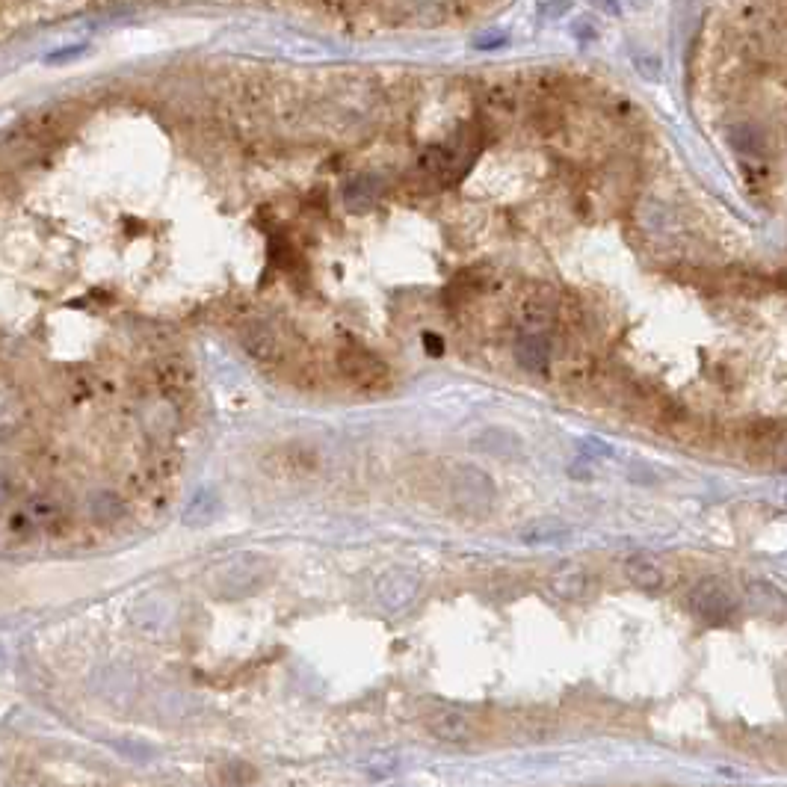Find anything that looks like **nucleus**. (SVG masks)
Segmentation results:
<instances>
[{
    "mask_svg": "<svg viewBox=\"0 0 787 787\" xmlns=\"http://www.w3.org/2000/svg\"><path fill=\"white\" fill-rule=\"evenodd\" d=\"M450 498L468 515H486L492 512L498 492L486 471L474 465H459L453 468V477H450Z\"/></svg>",
    "mask_w": 787,
    "mask_h": 787,
    "instance_id": "1",
    "label": "nucleus"
},
{
    "mask_svg": "<svg viewBox=\"0 0 787 787\" xmlns=\"http://www.w3.org/2000/svg\"><path fill=\"white\" fill-rule=\"evenodd\" d=\"M267 560L261 557H237L231 563H225L219 572H216V583L214 589L228 598V601H237V598H246L252 592H258L267 580Z\"/></svg>",
    "mask_w": 787,
    "mask_h": 787,
    "instance_id": "2",
    "label": "nucleus"
},
{
    "mask_svg": "<svg viewBox=\"0 0 787 787\" xmlns=\"http://www.w3.org/2000/svg\"><path fill=\"white\" fill-rule=\"evenodd\" d=\"M338 370L350 385L364 391H376L388 382V364L364 347H344L338 353Z\"/></svg>",
    "mask_w": 787,
    "mask_h": 787,
    "instance_id": "3",
    "label": "nucleus"
},
{
    "mask_svg": "<svg viewBox=\"0 0 787 787\" xmlns=\"http://www.w3.org/2000/svg\"><path fill=\"white\" fill-rule=\"evenodd\" d=\"M418 589H421L418 574L406 572V569H391L376 583V604L388 613H400L418 598Z\"/></svg>",
    "mask_w": 787,
    "mask_h": 787,
    "instance_id": "4",
    "label": "nucleus"
},
{
    "mask_svg": "<svg viewBox=\"0 0 787 787\" xmlns=\"http://www.w3.org/2000/svg\"><path fill=\"white\" fill-rule=\"evenodd\" d=\"M690 607L699 619L711 622V625H722L734 616V598L731 592L716 583V580H702L693 592H690Z\"/></svg>",
    "mask_w": 787,
    "mask_h": 787,
    "instance_id": "5",
    "label": "nucleus"
},
{
    "mask_svg": "<svg viewBox=\"0 0 787 787\" xmlns=\"http://www.w3.org/2000/svg\"><path fill=\"white\" fill-rule=\"evenodd\" d=\"M427 728L435 740L441 743H471L474 740V716L462 708H450V705H441L427 716Z\"/></svg>",
    "mask_w": 787,
    "mask_h": 787,
    "instance_id": "6",
    "label": "nucleus"
},
{
    "mask_svg": "<svg viewBox=\"0 0 787 787\" xmlns=\"http://www.w3.org/2000/svg\"><path fill=\"white\" fill-rule=\"evenodd\" d=\"M240 344H243V350L255 358L258 364H273V361H279V356H282V341H279V335H276L267 323H252V326H246L243 335H240Z\"/></svg>",
    "mask_w": 787,
    "mask_h": 787,
    "instance_id": "7",
    "label": "nucleus"
},
{
    "mask_svg": "<svg viewBox=\"0 0 787 787\" xmlns=\"http://www.w3.org/2000/svg\"><path fill=\"white\" fill-rule=\"evenodd\" d=\"M515 361H518L524 370H530V373H542V370L548 367V361H551V341H548V335L527 329V332L515 341Z\"/></svg>",
    "mask_w": 787,
    "mask_h": 787,
    "instance_id": "8",
    "label": "nucleus"
},
{
    "mask_svg": "<svg viewBox=\"0 0 787 787\" xmlns=\"http://www.w3.org/2000/svg\"><path fill=\"white\" fill-rule=\"evenodd\" d=\"M379 193H382V181H379L376 175H356V178H350V181L344 184L341 199H344L347 211L364 214V211H370V208L376 205Z\"/></svg>",
    "mask_w": 787,
    "mask_h": 787,
    "instance_id": "9",
    "label": "nucleus"
},
{
    "mask_svg": "<svg viewBox=\"0 0 787 787\" xmlns=\"http://www.w3.org/2000/svg\"><path fill=\"white\" fill-rule=\"evenodd\" d=\"M625 574H628V580H631L634 586H640L645 592H660V589L669 583L666 569H663L654 557H648V554L631 557V560L625 563Z\"/></svg>",
    "mask_w": 787,
    "mask_h": 787,
    "instance_id": "10",
    "label": "nucleus"
},
{
    "mask_svg": "<svg viewBox=\"0 0 787 787\" xmlns=\"http://www.w3.org/2000/svg\"><path fill=\"white\" fill-rule=\"evenodd\" d=\"M157 382L163 388L166 397L178 400V397H187L190 394V385H193V370L187 361L181 358H166L163 364H157Z\"/></svg>",
    "mask_w": 787,
    "mask_h": 787,
    "instance_id": "11",
    "label": "nucleus"
},
{
    "mask_svg": "<svg viewBox=\"0 0 787 787\" xmlns=\"http://www.w3.org/2000/svg\"><path fill=\"white\" fill-rule=\"evenodd\" d=\"M746 601H749V607L755 613H764L767 619H779V616H785L787 610L785 595L776 586H770V583H749L746 586Z\"/></svg>",
    "mask_w": 787,
    "mask_h": 787,
    "instance_id": "12",
    "label": "nucleus"
},
{
    "mask_svg": "<svg viewBox=\"0 0 787 787\" xmlns=\"http://www.w3.org/2000/svg\"><path fill=\"white\" fill-rule=\"evenodd\" d=\"M474 447L483 450V453H492V456H501V459H515L524 453V444L506 430H486L474 438Z\"/></svg>",
    "mask_w": 787,
    "mask_h": 787,
    "instance_id": "13",
    "label": "nucleus"
},
{
    "mask_svg": "<svg viewBox=\"0 0 787 787\" xmlns=\"http://www.w3.org/2000/svg\"><path fill=\"white\" fill-rule=\"evenodd\" d=\"M551 592L560 598V601H583L586 592H589V577L580 569H563L551 577Z\"/></svg>",
    "mask_w": 787,
    "mask_h": 787,
    "instance_id": "14",
    "label": "nucleus"
},
{
    "mask_svg": "<svg viewBox=\"0 0 787 787\" xmlns=\"http://www.w3.org/2000/svg\"><path fill=\"white\" fill-rule=\"evenodd\" d=\"M569 536V524L557 521V518H545V521H533L521 530V542L524 545H554L563 542Z\"/></svg>",
    "mask_w": 787,
    "mask_h": 787,
    "instance_id": "15",
    "label": "nucleus"
},
{
    "mask_svg": "<svg viewBox=\"0 0 787 787\" xmlns=\"http://www.w3.org/2000/svg\"><path fill=\"white\" fill-rule=\"evenodd\" d=\"M219 515V498H216L214 492H199L193 501H190V506L184 509V524L187 527H208V524H214V518Z\"/></svg>",
    "mask_w": 787,
    "mask_h": 787,
    "instance_id": "16",
    "label": "nucleus"
},
{
    "mask_svg": "<svg viewBox=\"0 0 787 787\" xmlns=\"http://www.w3.org/2000/svg\"><path fill=\"white\" fill-rule=\"evenodd\" d=\"M273 459H279L282 474H305L314 468V453L308 447H299V444H287Z\"/></svg>",
    "mask_w": 787,
    "mask_h": 787,
    "instance_id": "17",
    "label": "nucleus"
},
{
    "mask_svg": "<svg viewBox=\"0 0 787 787\" xmlns=\"http://www.w3.org/2000/svg\"><path fill=\"white\" fill-rule=\"evenodd\" d=\"M89 515L98 521V524H110L122 515V501L113 495V492H98L92 501H89Z\"/></svg>",
    "mask_w": 787,
    "mask_h": 787,
    "instance_id": "18",
    "label": "nucleus"
},
{
    "mask_svg": "<svg viewBox=\"0 0 787 787\" xmlns=\"http://www.w3.org/2000/svg\"><path fill=\"white\" fill-rule=\"evenodd\" d=\"M27 512L36 518V524H54L57 518H60V506L54 501H45V498H39V501H33L30 506H27Z\"/></svg>",
    "mask_w": 787,
    "mask_h": 787,
    "instance_id": "19",
    "label": "nucleus"
},
{
    "mask_svg": "<svg viewBox=\"0 0 787 787\" xmlns=\"http://www.w3.org/2000/svg\"><path fill=\"white\" fill-rule=\"evenodd\" d=\"M33 524H36V518H33L30 512H27V515L18 512V515L9 518V530H12L15 536H30V533H33Z\"/></svg>",
    "mask_w": 787,
    "mask_h": 787,
    "instance_id": "20",
    "label": "nucleus"
},
{
    "mask_svg": "<svg viewBox=\"0 0 787 787\" xmlns=\"http://www.w3.org/2000/svg\"><path fill=\"white\" fill-rule=\"evenodd\" d=\"M773 459L782 465V468H787V430H782L779 435H776V441H773Z\"/></svg>",
    "mask_w": 787,
    "mask_h": 787,
    "instance_id": "21",
    "label": "nucleus"
},
{
    "mask_svg": "<svg viewBox=\"0 0 787 787\" xmlns=\"http://www.w3.org/2000/svg\"><path fill=\"white\" fill-rule=\"evenodd\" d=\"M569 6H572V0H551V3H545L539 12H542L545 18H551V21H554V18H560L563 12H569Z\"/></svg>",
    "mask_w": 787,
    "mask_h": 787,
    "instance_id": "22",
    "label": "nucleus"
},
{
    "mask_svg": "<svg viewBox=\"0 0 787 787\" xmlns=\"http://www.w3.org/2000/svg\"><path fill=\"white\" fill-rule=\"evenodd\" d=\"M86 54V45H74V48H66V51H57L48 57V63H69V60H77Z\"/></svg>",
    "mask_w": 787,
    "mask_h": 787,
    "instance_id": "23",
    "label": "nucleus"
},
{
    "mask_svg": "<svg viewBox=\"0 0 787 787\" xmlns=\"http://www.w3.org/2000/svg\"><path fill=\"white\" fill-rule=\"evenodd\" d=\"M474 45H477V48H483V51H492V48H501V45H506V36H486V39H477Z\"/></svg>",
    "mask_w": 787,
    "mask_h": 787,
    "instance_id": "24",
    "label": "nucleus"
},
{
    "mask_svg": "<svg viewBox=\"0 0 787 787\" xmlns=\"http://www.w3.org/2000/svg\"><path fill=\"white\" fill-rule=\"evenodd\" d=\"M595 9L607 12V15H619V0H589Z\"/></svg>",
    "mask_w": 787,
    "mask_h": 787,
    "instance_id": "25",
    "label": "nucleus"
},
{
    "mask_svg": "<svg viewBox=\"0 0 787 787\" xmlns=\"http://www.w3.org/2000/svg\"><path fill=\"white\" fill-rule=\"evenodd\" d=\"M424 347L430 350L432 356H441V350H444V347H441V338H438V335H427V338H424Z\"/></svg>",
    "mask_w": 787,
    "mask_h": 787,
    "instance_id": "26",
    "label": "nucleus"
},
{
    "mask_svg": "<svg viewBox=\"0 0 787 787\" xmlns=\"http://www.w3.org/2000/svg\"><path fill=\"white\" fill-rule=\"evenodd\" d=\"M583 447H586V450H592V453H610V447H607V444H601V441H583Z\"/></svg>",
    "mask_w": 787,
    "mask_h": 787,
    "instance_id": "27",
    "label": "nucleus"
}]
</instances>
